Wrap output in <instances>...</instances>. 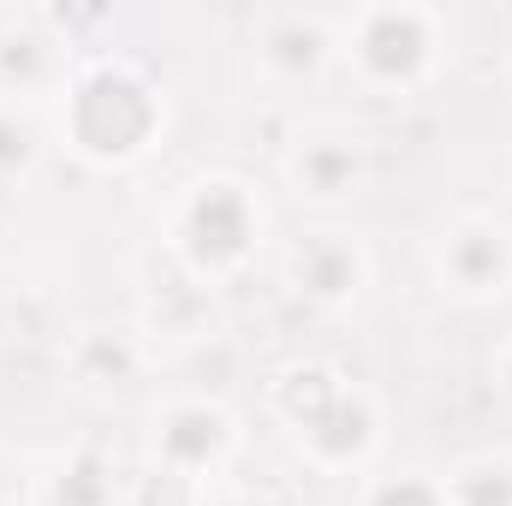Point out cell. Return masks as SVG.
<instances>
[{
  "label": "cell",
  "mask_w": 512,
  "mask_h": 506,
  "mask_svg": "<svg viewBox=\"0 0 512 506\" xmlns=\"http://www.w3.org/2000/svg\"><path fill=\"white\" fill-rule=\"evenodd\" d=\"M72 506H96V471H90V465L78 471V489H72Z\"/></svg>",
  "instance_id": "3957f363"
},
{
  "label": "cell",
  "mask_w": 512,
  "mask_h": 506,
  "mask_svg": "<svg viewBox=\"0 0 512 506\" xmlns=\"http://www.w3.org/2000/svg\"><path fill=\"white\" fill-rule=\"evenodd\" d=\"M209 441H215V423H203V417H185V423H179V435H173V447H179V453H203Z\"/></svg>",
  "instance_id": "6da1fadb"
},
{
  "label": "cell",
  "mask_w": 512,
  "mask_h": 506,
  "mask_svg": "<svg viewBox=\"0 0 512 506\" xmlns=\"http://www.w3.org/2000/svg\"><path fill=\"white\" fill-rule=\"evenodd\" d=\"M382 506H429V495L405 483V489H387V495H382Z\"/></svg>",
  "instance_id": "7a4b0ae2"
}]
</instances>
